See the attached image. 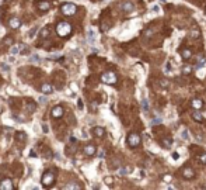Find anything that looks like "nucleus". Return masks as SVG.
Returning a JSON list of instances; mask_svg holds the SVG:
<instances>
[{"mask_svg":"<svg viewBox=\"0 0 206 190\" xmlns=\"http://www.w3.org/2000/svg\"><path fill=\"white\" fill-rule=\"evenodd\" d=\"M72 24L68 23V21H60V23H58L56 24V34L59 35V37H62V38H66L69 35L72 34Z\"/></svg>","mask_w":206,"mask_h":190,"instance_id":"f257e3e1","label":"nucleus"},{"mask_svg":"<svg viewBox=\"0 0 206 190\" xmlns=\"http://www.w3.org/2000/svg\"><path fill=\"white\" fill-rule=\"evenodd\" d=\"M55 179H56L55 173L52 171H46V172H44L42 177H41V183H42L44 187H52L53 183H55Z\"/></svg>","mask_w":206,"mask_h":190,"instance_id":"f03ea898","label":"nucleus"},{"mask_svg":"<svg viewBox=\"0 0 206 190\" xmlns=\"http://www.w3.org/2000/svg\"><path fill=\"white\" fill-rule=\"evenodd\" d=\"M60 11H62L65 16H74L76 11H77V6L73 4V3H65V4H62Z\"/></svg>","mask_w":206,"mask_h":190,"instance_id":"7ed1b4c3","label":"nucleus"},{"mask_svg":"<svg viewBox=\"0 0 206 190\" xmlns=\"http://www.w3.org/2000/svg\"><path fill=\"white\" fill-rule=\"evenodd\" d=\"M101 82L107 83V85H114V83H117V75L114 72H105L101 75Z\"/></svg>","mask_w":206,"mask_h":190,"instance_id":"20e7f679","label":"nucleus"},{"mask_svg":"<svg viewBox=\"0 0 206 190\" xmlns=\"http://www.w3.org/2000/svg\"><path fill=\"white\" fill-rule=\"evenodd\" d=\"M128 144L130 148H136L137 145L140 144V135L136 134V132H132L128 135Z\"/></svg>","mask_w":206,"mask_h":190,"instance_id":"39448f33","label":"nucleus"},{"mask_svg":"<svg viewBox=\"0 0 206 190\" xmlns=\"http://www.w3.org/2000/svg\"><path fill=\"white\" fill-rule=\"evenodd\" d=\"M14 189V183L11 179L9 177H4L1 182H0V190H13Z\"/></svg>","mask_w":206,"mask_h":190,"instance_id":"423d86ee","label":"nucleus"},{"mask_svg":"<svg viewBox=\"0 0 206 190\" xmlns=\"http://www.w3.org/2000/svg\"><path fill=\"white\" fill-rule=\"evenodd\" d=\"M51 114L53 118H60V117L63 116V107H62V106H55V107L52 108Z\"/></svg>","mask_w":206,"mask_h":190,"instance_id":"0eeeda50","label":"nucleus"},{"mask_svg":"<svg viewBox=\"0 0 206 190\" xmlns=\"http://www.w3.org/2000/svg\"><path fill=\"white\" fill-rule=\"evenodd\" d=\"M9 25H10V28H14V30H17L21 27V20L17 17H13L9 20Z\"/></svg>","mask_w":206,"mask_h":190,"instance_id":"6e6552de","label":"nucleus"},{"mask_svg":"<svg viewBox=\"0 0 206 190\" xmlns=\"http://www.w3.org/2000/svg\"><path fill=\"white\" fill-rule=\"evenodd\" d=\"M36 9H38L39 11H48V10L51 9V3H49V1H39V3L36 4Z\"/></svg>","mask_w":206,"mask_h":190,"instance_id":"1a4fd4ad","label":"nucleus"},{"mask_svg":"<svg viewBox=\"0 0 206 190\" xmlns=\"http://www.w3.org/2000/svg\"><path fill=\"white\" fill-rule=\"evenodd\" d=\"M41 92L44 94H51V93H53V87H52L51 83H44L41 86Z\"/></svg>","mask_w":206,"mask_h":190,"instance_id":"9d476101","label":"nucleus"},{"mask_svg":"<svg viewBox=\"0 0 206 190\" xmlns=\"http://www.w3.org/2000/svg\"><path fill=\"white\" fill-rule=\"evenodd\" d=\"M121 9H122L125 13H130L135 7H133V4H132L130 1H125V3H122V4H121Z\"/></svg>","mask_w":206,"mask_h":190,"instance_id":"9b49d317","label":"nucleus"},{"mask_svg":"<svg viewBox=\"0 0 206 190\" xmlns=\"http://www.w3.org/2000/svg\"><path fill=\"white\" fill-rule=\"evenodd\" d=\"M84 154L87 156H93L95 154V147L93 145V144H90V145H86L84 147Z\"/></svg>","mask_w":206,"mask_h":190,"instance_id":"f8f14e48","label":"nucleus"},{"mask_svg":"<svg viewBox=\"0 0 206 190\" xmlns=\"http://www.w3.org/2000/svg\"><path fill=\"white\" fill-rule=\"evenodd\" d=\"M93 134H94L95 137H104L105 130H104L103 127H94V128H93Z\"/></svg>","mask_w":206,"mask_h":190,"instance_id":"ddd939ff","label":"nucleus"},{"mask_svg":"<svg viewBox=\"0 0 206 190\" xmlns=\"http://www.w3.org/2000/svg\"><path fill=\"white\" fill-rule=\"evenodd\" d=\"M182 175H184V177H187V179H192V177L195 176V172H193L191 168H185V169L182 171Z\"/></svg>","mask_w":206,"mask_h":190,"instance_id":"4468645a","label":"nucleus"},{"mask_svg":"<svg viewBox=\"0 0 206 190\" xmlns=\"http://www.w3.org/2000/svg\"><path fill=\"white\" fill-rule=\"evenodd\" d=\"M25 139H27V134H25V132H23V131L16 132V141H18V142H25Z\"/></svg>","mask_w":206,"mask_h":190,"instance_id":"2eb2a0df","label":"nucleus"},{"mask_svg":"<svg viewBox=\"0 0 206 190\" xmlns=\"http://www.w3.org/2000/svg\"><path fill=\"white\" fill-rule=\"evenodd\" d=\"M191 106H192V107H193L195 110H199V108H202L203 103H202V100H201V99H195V100H192Z\"/></svg>","mask_w":206,"mask_h":190,"instance_id":"dca6fc26","label":"nucleus"},{"mask_svg":"<svg viewBox=\"0 0 206 190\" xmlns=\"http://www.w3.org/2000/svg\"><path fill=\"white\" fill-rule=\"evenodd\" d=\"M87 34H88V35H87V38H88V42L94 44V42H95V33H94V31H93V30L90 28Z\"/></svg>","mask_w":206,"mask_h":190,"instance_id":"f3484780","label":"nucleus"},{"mask_svg":"<svg viewBox=\"0 0 206 190\" xmlns=\"http://www.w3.org/2000/svg\"><path fill=\"white\" fill-rule=\"evenodd\" d=\"M35 107H36V104L32 103V102H28V103H25V108H27V111L28 113H32L35 110Z\"/></svg>","mask_w":206,"mask_h":190,"instance_id":"a211bd4d","label":"nucleus"},{"mask_svg":"<svg viewBox=\"0 0 206 190\" xmlns=\"http://www.w3.org/2000/svg\"><path fill=\"white\" fill-rule=\"evenodd\" d=\"M205 62H206L205 56H199V59L196 61V65H195V66H196V69H198V68H202V66L205 65Z\"/></svg>","mask_w":206,"mask_h":190,"instance_id":"6ab92c4d","label":"nucleus"},{"mask_svg":"<svg viewBox=\"0 0 206 190\" xmlns=\"http://www.w3.org/2000/svg\"><path fill=\"white\" fill-rule=\"evenodd\" d=\"M63 189H65V190H70V189L79 190V189H80V185H77V183H68V185H66Z\"/></svg>","mask_w":206,"mask_h":190,"instance_id":"aec40b11","label":"nucleus"},{"mask_svg":"<svg viewBox=\"0 0 206 190\" xmlns=\"http://www.w3.org/2000/svg\"><path fill=\"white\" fill-rule=\"evenodd\" d=\"M130 171H132V169L128 168V166H126V168H121L119 171H118V175H119V176H125V175L130 173Z\"/></svg>","mask_w":206,"mask_h":190,"instance_id":"412c9836","label":"nucleus"},{"mask_svg":"<svg viewBox=\"0 0 206 190\" xmlns=\"http://www.w3.org/2000/svg\"><path fill=\"white\" fill-rule=\"evenodd\" d=\"M192 118H193L195 121H199V122H201V121L203 120V116H202L199 111H195V113L192 114Z\"/></svg>","mask_w":206,"mask_h":190,"instance_id":"4be33fe9","label":"nucleus"},{"mask_svg":"<svg viewBox=\"0 0 206 190\" xmlns=\"http://www.w3.org/2000/svg\"><path fill=\"white\" fill-rule=\"evenodd\" d=\"M48 35H49V28H48V27H44V28L41 30V33H39V37H41V38H46Z\"/></svg>","mask_w":206,"mask_h":190,"instance_id":"5701e85b","label":"nucleus"},{"mask_svg":"<svg viewBox=\"0 0 206 190\" xmlns=\"http://www.w3.org/2000/svg\"><path fill=\"white\" fill-rule=\"evenodd\" d=\"M191 55H192V52L189 51V50H184V51H182V58H184V59H189Z\"/></svg>","mask_w":206,"mask_h":190,"instance_id":"b1692460","label":"nucleus"},{"mask_svg":"<svg viewBox=\"0 0 206 190\" xmlns=\"http://www.w3.org/2000/svg\"><path fill=\"white\" fill-rule=\"evenodd\" d=\"M142 107H143V111H147V110H149V102H147L146 99H143V102H142Z\"/></svg>","mask_w":206,"mask_h":190,"instance_id":"393cba45","label":"nucleus"},{"mask_svg":"<svg viewBox=\"0 0 206 190\" xmlns=\"http://www.w3.org/2000/svg\"><path fill=\"white\" fill-rule=\"evenodd\" d=\"M23 45H17V47H13L11 50H10V52H11V55H16L18 51H20V48H21Z\"/></svg>","mask_w":206,"mask_h":190,"instance_id":"a878e982","label":"nucleus"},{"mask_svg":"<svg viewBox=\"0 0 206 190\" xmlns=\"http://www.w3.org/2000/svg\"><path fill=\"white\" fill-rule=\"evenodd\" d=\"M191 72H192V68H191V66H184V68H182V73H185V75H189Z\"/></svg>","mask_w":206,"mask_h":190,"instance_id":"bb28decb","label":"nucleus"},{"mask_svg":"<svg viewBox=\"0 0 206 190\" xmlns=\"http://www.w3.org/2000/svg\"><path fill=\"white\" fill-rule=\"evenodd\" d=\"M30 61H31V62H36V64H38V62H39V56H38V55H32V56L30 58Z\"/></svg>","mask_w":206,"mask_h":190,"instance_id":"cd10ccee","label":"nucleus"},{"mask_svg":"<svg viewBox=\"0 0 206 190\" xmlns=\"http://www.w3.org/2000/svg\"><path fill=\"white\" fill-rule=\"evenodd\" d=\"M181 138H182V139H188L189 138V137H188V131H187V130H184V131L181 132Z\"/></svg>","mask_w":206,"mask_h":190,"instance_id":"c85d7f7f","label":"nucleus"},{"mask_svg":"<svg viewBox=\"0 0 206 190\" xmlns=\"http://www.w3.org/2000/svg\"><path fill=\"white\" fill-rule=\"evenodd\" d=\"M166 72H167V73H170V72H171V62H170V61L166 64Z\"/></svg>","mask_w":206,"mask_h":190,"instance_id":"c756f323","label":"nucleus"},{"mask_svg":"<svg viewBox=\"0 0 206 190\" xmlns=\"http://www.w3.org/2000/svg\"><path fill=\"white\" fill-rule=\"evenodd\" d=\"M36 31H38V27H35V28H32V30H31V31L28 33V37H31V38H32V37H34V34L36 33Z\"/></svg>","mask_w":206,"mask_h":190,"instance_id":"7c9ffc66","label":"nucleus"},{"mask_svg":"<svg viewBox=\"0 0 206 190\" xmlns=\"http://www.w3.org/2000/svg\"><path fill=\"white\" fill-rule=\"evenodd\" d=\"M42 131H44L45 134H48V132H49V127H48L46 124H42Z\"/></svg>","mask_w":206,"mask_h":190,"instance_id":"2f4dec72","label":"nucleus"},{"mask_svg":"<svg viewBox=\"0 0 206 190\" xmlns=\"http://www.w3.org/2000/svg\"><path fill=\"white\" fill-rule=\"evenodd\" d=\"M77 107H79L80 110H83V107H84V106H83V100H81V99H79V100H77Z\"/></svg>","mask_w":206,"mask_h":190,"instance_id":"473e14b6","label":"nucleus"},{"mask_svg":"<svg viewBox=\"0 0 206 190\" xmlns=\"http://www.w3.org/2000/svg\"><path fill=\"white\" fill-rule=\"evenodd\" d=\"M152 10H153L154 13H158V11H160V6H158V4H154V6L152 7Z\"/></svg>","mask_w":206,"mask_h":190,"instance_id":"72a5a7b5","label":"nucleus"},{"mask_svg":"<svg viewBox=\"0 0 206 190\" xmlns=\"http://www.w3.org/2000/svg\"><path fill=\"white\" fill-rule=\"evenodd\" d=\"M161 122V118H154V120H152V125H156V124H160Z\"/></svg>","mask_w":206,"mask_h":190,"instance_id":"f704fd0d","label":"nucleus"},{"mask_svg":"<svg viewBox=\"0 0 206 190\" xmlns=\"http://www.w3.org/2000/svg\"><path fill=\"white\" fill-rule=\"evenodd\" d=\"M59 58H62V56H59V55H51V56H48V59H53V61H56V59H59Z\"/></svg>","mask_w":206,"mask_h":190,"instance_id":"c9c22d12","label":"nucleus"},{"mask_svg":"<svg viewBox=\"0 0 206 190\" xmlns=\"http://www.w3.org/2000/svg\"><path fill=\"white\" fill-rule=\"evenodd\" d=\"M105 183L109 186V185H112V177H105Z\"/></svg>","mask_w":206,"mask_h":190,"instance_id":"e433bc0d","label":"nucleus"},{"mask_svg":"<svg viewBox=\"0 0 206 190\" xmlns=\"http://www.w3.org/2000/svg\"><path fill=\"white\" fill-rule=\"evenodd\" d=\"M163 144H164L166 147H170V145H171V141H170V139H164V141H163Z\"/></svg>","mask_w":206,"mask_h":190,"instance_id":"4c0bfd02","label":"nucleus"},{"mask_svg":"<svg viewBox=\"0 0 206 190\" xmlns=\"http://www.w3.org/2000/svg\"><path fill=\"white\" fill-rule=\"evenodd\" d=\"M178 158H180V154H178V152H174V154H172V159H174V161H177Z\"/></svg>","mask_w":206,"mask_h":190,"instance_id":"58836bf2","label":"nucleus"},{"mask_svg":"<svg viewBox=\"0 0 206 190\" xmlns=\"http://www.w3.org/2000/svg\"><path fill=\"white\" fill-rule=\"evenodd\" d=\"M201 162H202V163H205V165H206V154H203V155L201 156Z\"/></svg>","mask_w":206,"mask_h":190,"instance_id":"ea45409f","label":"nucleus"},{"mask_svg":"<svg viewBox=\"0 0 206 190\" xmlns=\"http://www.w3.org/2000/svg\"><path fill=\"white\" fill-rule=\"evenodd\" d=\"M4 42H6V44H13V39H10V38H6V39H4Z\"/></svg>","mask_w":206,"mask_h":190,"instance_id":"a19ab883","label":"nucleus"},{"mask_svg":"<svg viewBox=\"0 0 206 190\" xmlns=\"http://www.w3.org/2000/svg\"><path fill=\"white\" fill-rule=\"evenodd\" d=\"M98 156H100V158H104V156H105V151H100Z\"/></svg>","mask_w":206,"mask_h":190,"instance_id":"79ce46f5","label":"nucleus"},{"mask_svg":"<svg viewBox=\"0 0 206 190\" xmlns=\"http://www.w3.org/2000/svg\"><path fill=\"white\" fill-rule=\"evenodd\" d=\"M161 86H168V82H166V80H163V82H161Z\"/></svg>","mask_w":206,"mask_h":190,"instance_id":"37998d69","label":"nucleus"},{"mask_svg":"<svg viewBox=\"0 0 206 190\" xmlns=\"http://www.w3.org/2000/svg\"><path fill=\"white\" fill-rule=\"evenodd\" d=\"M158 1H160V3H166L167 0H158Z\"/></svg>","mask_w":206,"mask_h":190,"instance_id":"c03bdc74","label":"nucleus"},{"mask_svg":"<svg viewBox=\"0 0 206 190\" xmlns=\"http://www.w3.org/2000/svg\"><path fill=\"white\" fill-rule=\"evenodd\" d=\"M4 1H10V0H4Z\"/></svg>","mask_w":206,"mask_h":190,"instance_id":"a18cd8bd","label":"nucleus"},{"mask_svg":"<svg viewBox=\"0 0 206 190\" xmlns=\"http://www.w3.org/2000/svg\"><path fill=\"white\" fill-rule=\"evenodd\" d=\"M0 113H1V108H0Z\"/></svg>","mask_w":206,"mask_h":190,"instance_id":"49530a36","label":"nucleus"}]
</instances>
